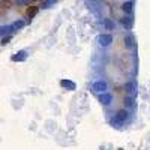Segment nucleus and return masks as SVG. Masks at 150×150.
Segmentation results:
<instances>
[{
    "label": "nucleus",
    "instance_id": "1",
    "mask_svg": "<svg viewBox=\"0 0 150 150\" xmlns=\"http://www.w3.org/2000/svg\"><path fill=\"white\" fill-rule=\"evenodd\" d=\"M93 90L98 92V93H104V92H107V90H108V84H107V81H104V80L96 81V83L93 84Z\"/></svg>",
    "mask_w": 150,
    "mask_h": 150
},
{
    "label": "nucleus",
    "instance_id": "2",
    "mask_svg": "<svg viewBox=\"0 0 150 150\" xmlns=\"http://www.w3.org/2000/svg\"><path fill=\"white\" fill-rule=\"evenodd\" d=\"M98 42H99V45H101V47H108L112 42V36L108 35V33H102L101 36L98 38Z\"/></svg>",
    "mask_w": 150,
    "mask_h": 150
},
{
    "label": "nucleus",
    "instance_id": "3",
    "mask_svg": "<svg viewBox=\"0 0 150 150\" xmlns=\"http://www.w3.org/2000/svg\"><path fill=\"white\" fill-rule=\"evenodd\" d=\"M111 101H112V96L110 93H107V92L99 93V102H101L102 105H110Z\"/></svg>",
    "mask_w": 150,
    "mask_h": 150
},
{
    "label": "nucleus",
    "instance_id": "4",
    "mask_svg": "<svg viewBox=\"0 0 150 150\" xmlns=\"http://www.w3.org/2000/svg\"><path fill=\"white\" fill-rule=\"evenodd\" d=\"M60 86L63 87V89H66V90H71V92L77 89V84H75L74 81H71V80H62Z\"/></svg>",
    "mask_w": 150,
    "mask_h": 150
},
{
    "label": "nucleus",
    "instance_id": "5",
    "mask_svg": "<svg viewBox=\"0 0 150 150\" xmlns=\"http://www.w3.org/2000/svg\"><path fill=\"white\" fill-rule=\"evenodd\" d=\"M26 59H27V51H24V50H21V51L12 56V62H24Z\"/></svg>",
    "mask_w": 150,
    "mask_h": 150
},
{
    "label": "nucleus",
    "instance_id": "6",
    "mask_svg": "<svg viewBox=\"0 0 150 150\" xmlns=\"http://www.w3.org/2000/svg\"><path fill=\"white\" fill-rule=\"evenodd\" d=\"M128 116H129L128 110H119V111H117V114H116V120L120 122V123H123L125 120L128 119Z\"/></svg>",
    "mask_w": 150,
    "mask_h": 150
},
{
    "label": "nucleus",
    "instance_id": "7",
    "mask_svg": "<svg viewBox=\"0 0 150 150\" xmlns=\"http://www.w3.org/2000/svg\"><path fill=\"white\" fill-rule=\"evenodd\" d=\"M120 23H122V26H123V27L131 29V27H132V24H134V18H132L131 15H126V17H123V18L120 20Z\"/></svg>",
    "mask_w": 150,
    "mask_h": 150
},
{
    "label": "nucleus",
    "instance_id": "8",
    "mask_svg": "<svg viewBox=\"0 0 150 150\" xmlns=\"http://www.w3.org/2000/svg\"><path fill=\"white\" fill-rule=\"evenodd\" d=\"M122 9H123V12H125L126 15H131L132 11H134V3H132V2H125V3L122 5Z\"/></svg>",
    "mask_w": 150,
    "mask_h": 150
},
{
    "label": "nucleus",
    "instance_id": "9",
    "mask_svg": "<svg viewBox=\"0 0 150 150\" xmlns=\"http://www.w3.org/2000/svg\"><path fill=\"white\" fill-rule=\"evenodd\" d=\"M11 26H12V29H14V32H18V30H21L24 26H26V23H24L23 20H17V21L12 23Z\"/></svg>",
    "mask_w": 150,
    "mask_h": 150
},
{
    "label": "nucleus",
    "instance_id": "10",
    "mask_svg": "<svg viewBox=\"0 0 150 150\" xmlns=\"http://www.w3.org/2000/svg\"><path fill=\"white\" fill-rule=\"evenodd\" d=\"M125 47H126V48H134V47H135L134 38H132L131 35H126V36H125Z\"/></svg>",
    "mask_w": 150,
    "mask_h": 150
},
{
    "label": "nucleus",
    "instance_id": "11",
    "mask_svg": "<svg viewBox=\"0 0 150 150\" xmlns=\"http://www.w3.org/2000/svg\"><path fill=\"white\" fill-rule=\"evenodd\" d=\"M38 11H39V8H38V6H30L29 11H27V18H29V20L35 18L36 14H38Z\"/></svg>",
    "mask_w": 150,
    "mask_h": 150
},
{
    "label": "nucleus",
    "instance_id": "12",
    "mask_svg": "<svg viewBox=\"0 0 150 150\" xmlns=\"http://www.w3.org/2000/svg\"><path fill=\"white\" fill-rule=\"evenodd\" d=\"M125 90H126L128 93H134L135 92V84L134 83H126V84H125Z\"/></svg>",
    "mask_w": 150,
    "mask_h": 150
},
{
    "label": "nucleus",
    "instance_id": "13",
    "mask_svg": "<svg viewBox=\"0 0 150 150\" xmlns=\"http://www.w3.org/2000/svg\"><path fill=\"white\" fill-rule=\"evenodd\" d=\"M123 102H125V105H126V107H129V108H132L135 104H134V99L131 98V96H126V98H125L123 99Z\"/></svg>",
    "mask_w": 150,
    "mask_h": 150
},
{
    "label": "nucleus",
    "instance_id": "14",
    "mask_svg": "<svg viewBox=\"0 0 150 150\" xmlns=\"http://www.w3.org/2000/svg\"><path fill=\"white\" fill-rule=\"evenodd\" d=\"M104 26H105L107 30H112V29H114V23L107 18V20H104Z\"/></svg>",
    "mask_w": 150,
    "mask_h": 150
},
{
    "label": "nucleus",
    "instance_id": "15",
    "mask_svg": "<svg viewBox=\"0 0 150 150\" xmlns=\"http://www.w3.org/2000/svg\"><path fill=\"white\" fill-rule=\"evenodd\" d=\"M54 2H56V0H45V2L42 3V8L47 9V8H50V5H53Z\"/></svg>",
    "mask_w": 150,
    "mask_h": 150
},
{
    "label": "nucleus",
    "instance_id": "16",
    "mask_svg": "<svg viewBox=\"0 0 150 150\" xmlns=\"http://www.w3.org/2000/svg\"><path fill=\"white\" fill-rule=\"evenodd\" d=\"M11 6V2H9V0H2V2H0V8H9Z\"/></svg>",
    "mask_w": 150,
    "mask_h": 150
},
{
    "label": "nucleus",
    "instance_id": "17",
    "mask_svg": "<svg viewBox=\"0 0 150 150\" xmlns=\"http://www.w3.org/2000/svg\"><path fill=\"white\" fill-rule=\"evenodd\" d=\"M12 39V36L9 35V36H6V38H3L2 39V45H6V44H9V41Z\"/></svg>",
    "mask_w": 150,
    "mask_h": 150
},
{
    "label": "nucleus",
    "instance_id": "18",
    "mask_svg": "<svg viewBox=\"0 0 150 150\" xmlns=\"http://www.w3.org/2000/svg\"><path fill=\"white\" fill-rule=\"evenodd\" d=\"M5 35V26H0V36Z\"/></svg>",
    "mask_w": 150,
    "mask_h": 150
},
{
    "label": "nucleus",
    "instance_id": "19",
    "mask_svg": "<svg viewBox=\"0 0 150 150\" xmlns=\"http://www.w3.org/2000/svg\"><path fill=\"white\" fill-rule=\"evenodd\" d=\"M119 150H123V149H119Z\"/></svg>",
    "mask_w": 150,
    "mask_h": 150
},
{
    "label": "nucleus",
    "instance_id": "20",
    "mask_svg": "<svg viewBox=\"0 0 150 150\" xmlns=\"http://www.w3.org/2000/svg\"><path fill=\"white\" fill-rule=\"evenodd\" d=\"M32 2H33V0H32Z\"/></svg>",
    "mask_w": 150,
    "mask_h": 150
}]
</instances>
